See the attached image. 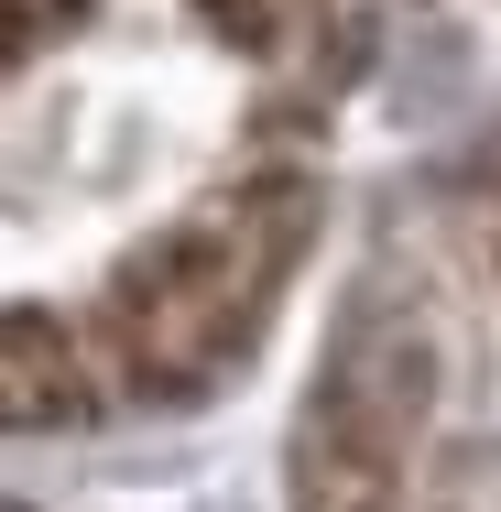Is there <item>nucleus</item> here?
<instances>
[{
	"mask_svg": "<svg viewBox=\"0 0 501 512\" xmlns=\"http://www.w3.org/2000/svg\"><path fill=\"white\" fill-rule=\"evenodd\" d=\"M305 229H316V186L262 175V186H229V197L186 207L164 240H142L109 273V295H99L109 393H131V404H186V393H207L262 338L273 295L295 284Z\"/></svg>",
	"mask_w": 501,
	"mask_h": 512,
	"instance_id": "nucleus-1",
	"label": "nucleus"
},
{
	"mask_svg": "<svg viewBox=\"0 0 501 512\" xmlns=\"http://www.w3.org/2000/svg\"><path fill=\"white\" fill-rule=\"evenodd\" d=\"M414 425H425V338L414 316H349L327 393L305 404L295 436V512H393L414 469Z\"/></svg>",
	"mask_w": 501,
	"mask_h": 512,
	"instance_id": "nucleus-2",
	"label": "nucleus"
},
{
	"mask_svg": "<svg viewBox=\"0 0 501 512\" xmlns=\"http://www.w3.org/2000/svg\"><path fill=\"white\" fill-rule=\"evenodd\" d=\"M218 11V33H240L251 55H284V44H305L316 22H327V0H207Z\"/></svg>",
	"mask_w": 501,
	"mask_h": 512,
	"instance_id": "nucleus-3",
	"label": "nucleus"
}]
</instances>
